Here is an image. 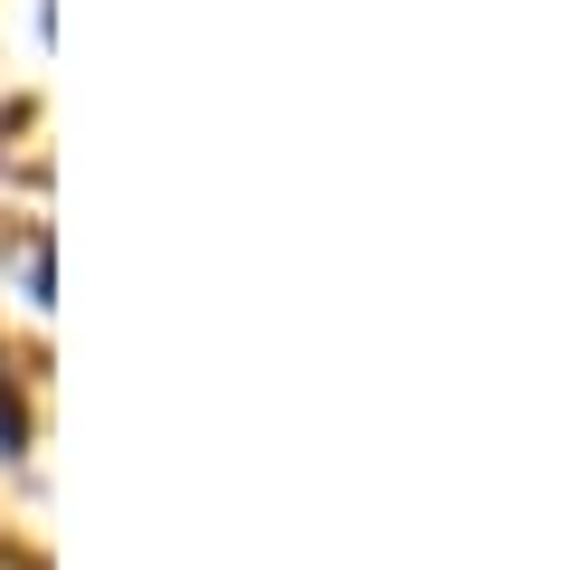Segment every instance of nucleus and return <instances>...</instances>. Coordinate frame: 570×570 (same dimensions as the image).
Returning a JSON list of instances; mask_svg holds the SVG:
<instances>
[{"label": "nucleus", "mask_w": 570, "mask_h": 570, "mask_svg": "<svg viewBox=\"0 0 570 570\" xmlns=\"http://www.w3.org/2000/svg\"><path fill=\"white\" fill-rule=\"evenodd\" d=\"M29 448V400H20V371H10V352H0V456Z\"/></svg>", "instance_id": "f257e3e1"}]
</instances>
